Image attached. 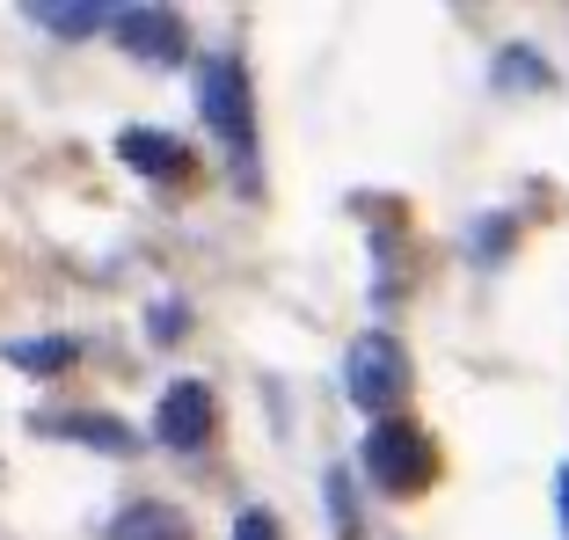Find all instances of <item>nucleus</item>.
Returning a JSON list of instances; mask_svg holds the SVG:
<instances>
[{"label": "nucleus", "mask_w": 569, "mask_h": 540, "mask_svg": "<svg viewBox=\"0 0 569 540\" xmlns=\"http://www.w3.org/2000/svg\"><path fill=\"white\" fill-rule=\"evenodd\" d=\"M343 388H351V402L366 417H395V402L409 394V351L387 329H366L351 343V358H343Z\"/></svg>", "instance_id": "obj_1"}, {"label": "nucleus", "mask_w": 569, "mask_h": 540, "mask_svg": "<svg viewBox=\"0 0 569 540\" xmlns=\"http://www.w3.org/2000/svg\"><path fill=\"white\" fill-rule=\"evenodd\" d=\"M366 474L380 482V490H395V497H417L423 482H431V439H423L417 423H402V417H380L366 431Z\"/></svg>", "instance_id": "obj_2"}, {"label": "nucleus", "mask_w": 569, "mask_h": 540, "mask_svg": "<svg viewBox=\"0 0 569 540\" xmlns=\"http://www.w3.org/2000/svg\"><path fill=\"white\" fill-rule=\"evenodd\" d=\"M198 110H204V124H212L234 153H249V139H256V96H249L241 59H204V67H198Z\"/></svg>", "instance_id": "obj_3"}, {"label": "nucleus", "mask_w": 569, "mask_h": 540, "mask_svg": "<svg viewBox=\"0 0 569 540\" xmlns=\"http://www.w3.org/2000/svg\"><path fill=\"white\" fill-rule=\"evenodd\" d=\"M110 37L147 67H183V51H190L176 8H110Z\"/></svg>", "instance_id": "obj_4"}, {"label": "nucleus", "mask_w": 569, "mask_h": 540, "mask_svg": "<svg viewBox=\"0 0 569 540\" xmlns=\"http://www.w3.org/2000/svg\"><path fill=\"white\" fill-rule=\"evenodd\" d=\"M153 439L176 446V453H198L212 439V388L204 380H176L161 394V409H153Z\"/></svg>", "instance_id": "obj_5"}, {"label": "nucleus", "mask_w": 569, "mask_h": 540, "mask_svg": "<svg viewBox=\"0 0 569 540\" xmlns=\"http://www.w3.org/2000/svg\"><path fill=\"white\" fill-rule=\"evenodd\" d=\"M118 161L139 169V176H161V183H176V176L190 169L183 147H176L168 132H147V124H124V132H118Z\"/></svg>", "instance_id": "obj_6"}, {"label": "nucleus", "mask_w": 569, "mask_h": 540, "mask_svg": "<svg viewBox=\"0 0 569 540\" xmlns=\"http://www.w3.org/2000/svg\"><path fill=\"white\" fill-rule=\"evenodd\" d=\"M110 540H190V519L176 504H161V497H139V504H124L110 519Z\"/></svg>", "instance_id": "obj_7"}, {"label": "nucleus", "mask_w": 569, "mask_h": 540, "mask_svg": "<svg viewBox=\"0 0 569 540\" xmlns=\"http://www.w3.org/2000/svg\"><path fill=\"white\" fill-rule=\"evenodd\" d=\"M22 16L51 37H96V30H110V0H30Z\"/></svg>", "instance_id": "obj_8"}, {"label": "nucleus", "mask_w": 569, "mask_h": 540, "mask_svg": "<svg viewBox=\"0 0 569 540\" xmlns=\"http://www.w3.org/2000/svg\"><path fill=\"white\" fill-rule=\"evenodd\" d=\"M44 439H73V446H96V453H132V431L118 417H37Z\"/></svg>", "instance_id": "obj_9"}, {"label": "nucleus", "mask_w": 569, "mask_h": 540, "mask_svg": "<svg viewBox=\"0 0 569 540\" xmlns=\"http://www.w3.org/2000/svg\"><path fill=\"white\" fill-rule=\"evenodd\" d=\"M0 358L22 372H37V380H51V372H67L73 358H81V343L73 337H16V343H0Z\"/></svg>", "instance_id": "obj_10"}, {"label": "nucleus", "mask_w": 569, "mask_h": 540, "mask_svg": "<svg viewBox=\"0 0 569 540\" xmlns=\"http://www.w3.org/2000/svg\"><path fill=\"white\" fill-rule=\"evenodd\" d=\"M234 540H278V519H270V511H241V519H234Z\"/></svg>", "instance_id": "obj_11"}]
</instances>
